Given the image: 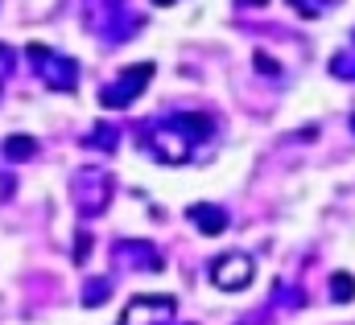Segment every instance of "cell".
I'll list each match as a JSON object with an SVG mask.
<instances>
[{"label": "cell", "mask_w": 355, "mask_h": 325, "mask_svg": "<svg viewBox=\"0 0 355 325\" xmlns=\"http://www.w3.org/2000/svg\"><path fill=\"white\" fill-rule=\"evenodd\" d=\"M207 276H211L215 288H223V292H240V288L252 284V259L240 255V251H227V255H219V259L211 263Z\"/></svg>", "instance_id": "cell-1"}, {"label": "cell", "mask_w": 355, "mask_h": 325, "mask_svg": "<svg viewBox=\"0 0 355 325\" xmlns=\"http://www.w3.org/2000/svg\"><path fill=\"white\" fill-rule=\"evenodd\" d=\"M75 198H79L83 214H99L103 202L112 198V181H107V173H99V169H83V173L75 177Z\"/></svg>", "instance_id": "cell-2"}, {"label": "cell", "mask_w": 355, "mask_h": 325, "mask_svg": "<svg viewBox=\"0 0 355 325\" xmlns=\"http://www.w3.org/2000/svg\"><path fill=\"white\" fill-rule=\"evenodd\" d=\"M170 317H174V297H137L124 309L120 325H162Z\"/></svg>", "instance_id": "cell-3"}, {"label": "cell", "mask_w": 355, "mask_h": 325, "mask_svg": "<svg viewBox=\"0 0 355 325\" xmlns=\"http://www.w3.org/2000/svg\"><path fill=\"white\" fill-rule=\"evenodd\" d=\"M149 79H153V66H149V62H145V66H128L124 79L103 91V103H107V107H128V103L137 99V91H141Z\"/></svg>", "instance_id": "cell-4"}, {"label": "cell", "mask_w": 355, "mask_h": 325, "mask_svg": "<svg viewBox=\"0 0 355 325\" xmlns=\"http://www.w3.org/2000/svg\"><path fill=\"white\" fill-rule=\"evenodd\" d=\"M190 219H194V223H198L207 235L227 227V214H223V210H207V206H190Z\"/></svg>", "instance_id": "cell-5"}, {"label": "cell", "mask_w": 355, "mask_h": 325, "mask_svg": "<svg viewBox=\"0 0 355 325\" xmlns=\"http://www.w3.org/2000/svg\"><path fill=\"white\" fill-rule=\"evenodd\" d=\"M4 153H8L12 161H25V157H33V153H37V145H33L29 136H12V140L4 145Z\"/></svg>", "instance_id": "cell-6"}, {"label": "cell", "mask_w": 355, "mask_h": 325, "mask_svg": "<svg viewBox=\"0 0 355 325\" xmlns=\"http://www.w3.org/2000/svg\"><path fill=\"white\" fill-rule=\"evenodd\" d=\"M331 292H335L339 301H352L355 297V280L352 276H335V280H331Z\"/></svg>", "instance_id": "cell-7"}, {"label": "cell", "mask_w": 355, "mask_h": 325, "mask_svg": "<svg viewBox=\"0 0 355 325\" xmlns=\"http://www.w3.org/2000/svg\"><path fill=\"white\" fill-rule=\"evenodd\" d=\"M157 4H174V0H157Z\"/></svg>", "instance_id": "cell-8"}]
</instances>
